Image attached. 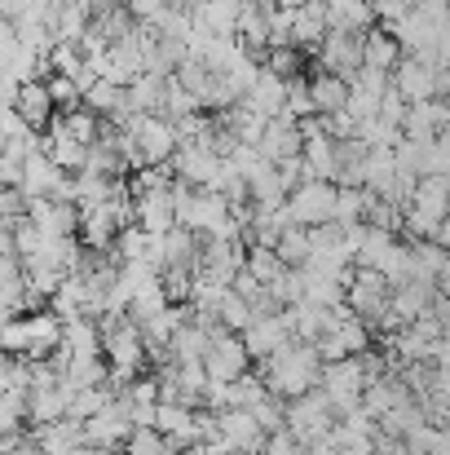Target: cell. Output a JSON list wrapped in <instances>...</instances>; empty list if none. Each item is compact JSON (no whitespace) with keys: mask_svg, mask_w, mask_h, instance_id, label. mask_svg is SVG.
Instances as JSON below:
<instances>
[{"mask_svg":"<svg viewBox=\"0 0 450 455\" xmlns=\"http://www.w3.org/2000/svg\"><path fill=\"white\" fill-rule=\"evenodd\" d=\"M322 354H318V345L313 340H292L288 349H279L274 358H265L261 363V376H265V389L270 394H279V398H300V394H309V389H318L322 385Z\"/></svg>","mask_w":450,"mask_h":455,"instance_id":"obj_1","label":"cell"},{"mask_svg":"<svg viewBox=\"0 0 450 455\" xmlns=\"http://www.w3.org/2000/svg\"><path fill=\"white\" fill-rule=\"evenodd\" d=\"M102 331H107L111 380H115V385L138 380V371L146 367V358H150L146 336H142V323H133L129 314H111V318H102Z\"/></svg>","mask_w":450,"mask_h":455,"instance_id":"obj_2","label":"cell"},{"mask_svg":"<svg viewBox=\"0 0 450 455\" xmlns=\"http://www.w3.org/2000/svg\"><path fill=\"white\" fill-rule=\"evenodd\" d=\"M62 331H67V323H62L53 309L27 314V318H9V323H4V349H9V354H27L31 363H44V358L58 354Z\"/></svg>","mask_w":450,"mask_h":455,"instance_id":"obj_3","label":"cell"},{"mask_svg":"<svg viewBox=\"0 0 450 455\" xmlns=\"http://www.w3.org/2000/svg\"><path fill=\"white\" fill-rule=\"evenodd\" d=\"M344 305L353 314H362L371 327H384V314L393 309V283H389V275L384 270H371V266H358Z\"/></svg>","mask_w":450,"mask_h":455,"instance_id":"obj_4","label":"cell"},{"mask_svg":"<svg viewBox=\"0 0 450 455\" xmlns=\"http://www.w3.org/2000/svg\"><path fill=\"white\" fill-rule=\"evenodd\" d=\"M288 429L296 434L300 443L327 438V434L336 429V403H331V394H327L322 385L288 403Z\"/></svg>","mask_w":450,"mask_h":455,"instance_id":"obj_5","label":"cell"},{"mask_svg":"<svg viewBox=\"0 0 450 455\" xmlns=\"http://www.w3.org/2000/svg\"><path fill=\"white\" fill-rule=\"evenodd\" d=\"M442 336H446V327L438 323V314H424V318L402 323L398 331H389V354L398 363H433Z\"/></svg>","mask_w":450,"mask_h":455,"instance_id":"obj_6","label":"cell"},{"mask_svg":"<svg viewBox=\"0 0 450 455\" xmlns=\"http://www.w3.org/2000/svg\"><path fill=\"white\" fill-rule=\"evenodd\" d=\"M336 204H340V186H336V181H318V177L300 181L296 190L288 195L292 221H296V226H309V230L336 221Z\"/></svg>","mask_w":450,"mask_h":455,"instance_id":"obj_7","label":"cell"},{"mask_svg":"<svg viewBox=\"0 0 450 455\" xmlns=\"http://www.w3.org/2000/svg\"><path fill=\"white\" fill-rule=\"evenodd\" d=\"M217 434L230 443V451H248V455H261L265 451V438H270V429L257 420L252 407H225V411H217Z\"/></svg>","mask_w":450,"mask_h":455,"instance_id":"obj_8","label":"cell"},{"mask_svg":"<svg viewBox=\"0 0 450 455\" xmlns=\"http://www.w3.org/2000/svg\"><path fill=\"white\" fill-rule=\"evenodd\" d=\"M318 67L322 71H331V76H344V80H353L362 67H367V58H362V31H327V40L318 44Z\"/></svg>","mask_w":450,"mask_h":455,"instance_id":"obj_9","label":"cell"},{"mask_svg":"<svg viewBox=\"0 0 450 455\" xmlns=\"http://www.w3.org/2000/svg\"><path fill=\"white\" fill-rule=\"evenodd\" d=\"M248 363H252V349H248V340L239 336V331H217L212 336V349H208V358H203V367H208V376L212 380H239V376H248Z\"/></svg>","mask_w":450,"mask_h":455,"instance_id":"obj_10","label":"cell"},{"mask_svg":"<svg viewBox=\"0 0 450 455\" xmlns=\"http://www.w3.org/2000/svg\"><path fill=\"white\" fill-rule=\"evenodd\" d=\"M221 168H225V155H217V147H203V142H181V151L172 155V172L190 186H217L221 181Z\"/></svg>","mask_w":450,"mask_h":455,"instance_id":"obj_11","label":"cell"},{"mask_svg":"<svg viewBox=\"0 0 450 455\" xmlns=\"http://www.w3.org/2000/svg\"><path fill=\"white\" fill-rule=\"evenodd\" d=\"M9 111H18L31 129H49L58 120V102L49 93L44 80H27V84H13L9 89Z\"/></svg>","mask_w":450,"mask_h":455,"instance_id":"obj_12","label":"cell"},{"mask_svg":"<svg viewBox=\"0 0 450 455\" xmlns=\"http://www.w3.org/2000/svg\"><path fill=\"white\" fill-rule=\"evenodd\" d=\"M133 416L120 407V403H111V407H102L98 416H89L84 420V443L89 447H98V451H111V447H124L129 438H133Z\"/></svg>","mask_w":450,"mask_h":455,"instance_id":"obj_13","label":"cell"},{"mask_svg":"<svg viewBox=\"0 0 450 455\" xmlns=\"http://www.w3.org/2000/svg\"><path fill=\"white\" fill-rule=\"evenodd\" d=\"M243 340H248V349H252V358H274L279 349H288L292 340H296V331H292V323H288V314H261L248 331H239Z\"/></svg>","mask_w":450,"mask_h":455,"instance_id":"obj_14","label":"cell"},{"mask_svg":"<svg viewBox=\"0 0 450 455\" xmlns=\"http://www.w3.org/2000/svg\"><path fill=\"white\" fill-rule=\"evenodd\" d=\"M393 84H398V93L407 102H429V98H438V67L415 58V53H407L398 62V71H393Z\"/></svg>","mask_w":450,"mask_h":455,"instance_id":"obj_15","label":"cell"},{"mask_svg":"<svg viewBox=\"0 0 450 455\" xmlns=\"http://www.w3.org/2000/svg\"><path fill=\"white\" fill-rule=\"evenodd\" d=\"M261 155H265L270 164H283V159H296V155H304V133H300L296 116H274V120L265 124Z\"/></svg>","mask_w":450,"mask_h":455,"instance_id":"obj_16","label":"cell"},{"mask_svg":"<svg viewBox=\"0 0 450 455\" xmlns=\"http://www.w3.org/2000/svg\"><path fill=\"white\" fill-rule=\"evenodd\" d=\"M177 186V181H172ZM163 186V190H150L138 195V226H146L150 235H168L172 226H181V212H177V190Z\"/></svg>","mask_w":450,"mask_h":455,"instance_id":"obj_17","label":"cell"},{"mask_svg":"<svg viewBox=\"0 0 450 455\" xmlns=\"http://www.w3.org/2000/svg\"><path fill=\"white\" fill-rule=\"evenodd\" d=\"M62 349L71 358H107V331H102V318H67V331H62Z\"/></svg>","mask_w":450,"mask_h":455,"instance_id":"obj_18","label":"cell"},{"mask_svg":"<svg viewBox=\"0 0 450 455\" xmlns=\"http://www.w3.org/2000/svg\"><path fill=\"white\" fill-rule=\"evenodd\" d=\"M120 217H115V208H111V199L107 204H93V208H84V217H80V239H84V248H98V252H111L115 248V239H120Z\"/></svg>","mask_w":450,"mask_h":455,"instance_id":"obj_19","label":"cell"},{"mask_svg":"<svg viewBox=\"0 0 450 455\" xmlns=\"http://www.w3.org/2000/svg\"><path fill=\"white\" fill-rule=\"evenodd\" d=\"M67 177H71V172H62V168L49 159V151H31L27 155V168H22V190H27L31 199H53Z\"/></svg>","mask_w":450,"mask_h":455,"instance_id":"obj_20","label":"cell"},{"mask_svg":"<svg viewBox=\"0 0 450 455\" xmlns=\"http://www.w3.org/2000/svg\"><path fill=\"white\" fill-rule=\"evenodd\" d=\"M288 93H292V80L265 67V71L257 76V84H252L248 102H252L265 120H274V116H288Z\"/></svg>","mask_w":450,"mask_h":455,"instance_id":"obj_21","label":"cell"},{"mask_svg":"<svg viewBox=\"0 0 450 455\" xmlns=\"http://www.w3.org/2000/svg\"><path fill=\"white\" fill-rule=\"evenodd\" d=\"M362 58H367V67L393 76L398 62L407 58V49H402V40H398L389 27H371V31H362Z\"/></svg>","mask_w":450,"mask_h":455,"instance_id":"obj_22","label":"cell"},{"mask_svg":"<svg viewBox=\"0 0 450 455\" xmlns=\"http://www.w3.org/2000/svg\"><path fill=\"white\" fill-rule=\"evenodd\" d=\"M433 305H438V283L411 279L407 288H393V318H398V327H402V323H415V318H424V314H433Z\"/></svg>","mask_w":450,"mask_h":455,"instance_id":"obj_23","label":"cell"},{"mask_svg":"<svg viewBox=\"0 0 450 455\" xmlns=\"http://www.w3.org/2000/svg\"><path fill=\"white\" fill-rule=\"evenodd\" d=\"M336 309H340V305H336ZM336 309H331V305H318V301H300V305H288L283 314H288V323H292L296 340H318V336H327V331H331Z\"/></svg>","mask_w":450,"mask_h":455,"instance_id":"obj_24","label":"cell"},{"mask_svg":"<svg viewBox=\"0 0 450 455\" xmlns=\"http://www.w3.org/2000/svg\"><path fill=\"white\" fill-rule=\"evenodd\" d=\"M331 31V18H327V4H300L292 9V44L296 49H318Z\"/></svg>","mask_w":450,"mask_h":455,"instance_id":"obj_25","label":"cell"},{"mask_svg":"<svg viewBox=\"0 0 450 455\" xmlns=\"http://www.w3.org/2000/svg\"><path fill=\"white\" fill-rule=\"evenodd\" d=\"M44 151H49V159H53L62 172H84V168H89V155H93V147H84V142H80V138H71L67 129L49 124Z\"/></svg>","mask_w":450,"mask_h":455,"instance_id":"obj_26","label":"cell"},{"mask_svg":"<svg viewBox=\"0 0 450 455\" xmlns=\"http://www.w3.org/2000/svg\"><path fill=\"white\" fill-rule=\"evenodd\" d=\"M300 159H304V177H318V181H336L340 186V155H336V138L331 133L309 138Z\"/></svg>","mask_w":450,"mask_h":455,"instance_id":"obj_27","label":"cell"},{"mask_svg":"<svg viewBox=\"0 0 450 455\" xmlns=\"http://www.w3.org/2000/svg\"><path fill=\"white\" fill-rule=\"evenodd\" d=\"M163 102H168V76L146 71L142 80L129 84V116H163Z\"/></svg>","mask_w":450,"mask_h":455,"instance_id":"obj_28","label":"cell"},{"mask_svg":"<svg viewBox=\"0 0 450 455\" xmlns=\"http://www.w3.org/2000/svg\"><path fill=\"white\" fill-rule=\"evenodd\" d=\"M327 18L336 31H371L375 27V0H327Z\"/></svg>","mask_w":450,"mask_h":455,"instance_id":"obj_29","label":"cell"},{"mask_svg":"<svg viewBox=\"0 0 450 455\" xmlns=\"http://www.w3.org/2000/svg\"><path fill=\"white\" fill-rule=\"evenodd\" d=\"M309 89H313V107H318V116H336V111H344V107H349V93H353V84H349L344 76H331V71H318V76L309 80Z\"/></svg>","mask_w":450,"mask_h":455,"instance_id":"obj_30","label":"cell"},{"mask_svg":"<svg viewBox=\"0 0 450 455\" xmlns=\"http://www.w3.org/2000/svg\"><path fill=\"white\" fill-rule=\"evenodd\" d=\"M288 195H292V186L283 181V172H279V164H261L257 172H252V204H261V208H283L288 204Z\"/></svg>","mask_w":450,"mask_h":455,"instance_id":"obj_31","label":"cell"},{"mask_svg":"<svg viewBox=\"0 0 450 455\" xmlns=\"http://www.w3.org/2000/svg\"><path fill=\"white\" fill-rule=\"evenodd\" d=\"M212 336H217V331H208L203 323L186 318V323L177 327V336H172V354H177V363H203L208 349H212Z\"/></svg>","mask_w":450,"mask_h":455,"instance_id":"obj_32","label":"cell"},{"mask_svg":"<svg viewBox=\"0 0 450 455\" xmlns=\"http://www.w3.org/2000/svg\"><path fill=\"white\" fill-rule=\"evenodd\" d=\"M239 13H243V0H199L194 4V22L212 27L217 36H239Z\"/></svg>","mask_w":450,"mask_h":455,"instance_id":"obj_33","label":"cell"},{"mask_svg":"<svg viewBox=\"0 0 450 455\" xmlns=\"http://www.w3.org/2000/svg\"><path fill=\"white\" fill-rule=\"evenodd\" d=\"M411 257H415V279L420 283H438L450 270V252L438 239H411Z\"/></svg>","mask_w":450,"mask_h":455,"instance_id":"obj_34","label":"cell"},{"mask_svg":"<svg viewBox=\"0 0 450 455\" xmlns=\"http://www.w3.org/2000/svg\"><path fill=\"white\" fill-rule=\"evenodd\" d=\"M58 129H67L71 138H80L84 147H93V142H102V133H107V120L93 111V107H71V111H58V120H53Z\"/></svg>","mask_w":450,"mask_h":455,"instance_id":"obj_35","label":"cell"},{"mask_svg":"<svg viewBox=\"0 0 450 455\" xmlns=\"http://www.w3.org/2000/svg\"><path fill=\"white\" fill-rule=\"evenodd\" d=\"M393 248H398L393 230H375V226H367V235H362V243H358L353 266H371V270H380V266H384V257H389Z\"/></svg>","mask_w":450,"mask_h":455,"instance_id":"obj_36","label":"cell"},{"mask_svg":"<svg viewBox=\"0 0 450 455\" xmlns=\"http://www.w3.org/2000/svg\"><path fill=\"white\" fill-rule=\"evenodd\" d=\"M84 301H89V288H84V279L80 275H67V283L49 297V305H53V314L67 323V318H80L84 314Z\"/></svg>","mask_w":450,"mask_h":455,"instance_id":"obj_37","label":"cell"},{"mask_svg":"<svg viewBox=\"0 0 450 455\" xmlns=\"http://www.w3.org/2000/svg\"><path fill=\"white\" fill-rule=\"evenodd\" d=\"M367 204H371V190L367 186H340V204H336V221L340 226H367Z\"/></svg>","mask_w":450,"mask_h":455,"instance_id":"obj_38","label":"cell"},{"mask_svg":"<svg viewBox=\"0 0 450 455\" xmlns=\"http://www.w3.org/2000/svg\"><path fill=\"white\" fill-rule=\"evenodd\" d=\"M283 270H288V261L279 257V248H270V243H252V248H248V275L261 279L265 288H270Z\"/></svg>","mask_w":450,"mask_h":455,"instance_id":"obj_39","label":"cell"},{"mask_svg":"<svg viewBox=\"0 0 450 455\" xmlns=\"http://www.w3.org/2000/svg\"><path fill=\"white\" fill-rule=\"evenodd\" d=\"M279 257L288 261V266H309L313 261V230L309 226H288L283 230V239H279Z\"/></svg>","mask_w":450,"mask_h":455,"instance_id":"obj_40","label":"cell"},{"mask_svg":"<svg viewBox=\"0 0 450 455\" xmlns=\"http://www.w3.org/2000/svg\"><path fill=\"white\" fill-rule=\"evenodd\" d=\"M150 243H154V235H150L146 226H124L111 252H115V261H120V266H129V261H146Z\"/></svg>","mask_w":450,"mask_h":455,"instance_id":"obj_41","label":"cell"},{"mask_svg":"<svg viewBox=\"0 0 450 455\" xmlns=\"http://www.w3.org/2000/svg\"><path fill=\"white\" fill-rule=\"evenodd\" d=\"M124 447H129V455H177V443L163 429H154V425H138Z\"/></svg>","mask_w":450,"mask_h":455,"instance_id":"obj_42","label":"cell"},{"mask_svg":"<svg viewBox=\"0 0 450 455\" xmlns=\"http://www.w3.org/2000/svg\"><path fill=\"white\" fill-rule=\"evenodd\" d=\"M221 323H225V331H248L252 323H257V305L248 301L243 292H225V301H221Z\"/></svg>","mask_w":450,"mask_h":455,"instance_id":"obj_43","label":"cell"},{"mask_svg":"<svg viewBox=\"0 0 450 455\" xmlns=\"http://www.w3.org/2000/svg\"><path fill=\"white\" fill-rule=\"evenodd\" d=\"M49 84V93H53V102H58V111H71V107H84V89H80V80H71V76H49L44 80Z\"/></svg>","mask_w":450,"mask_h":455,"instance_id":"obj_44","label":"cell"},{"mask_svg":"<svg viewBox=\"0 0 450 455\" xmlns=\"http://www.w3.org/2000/svg\"><path fill=\"white\" fill-rule=\"evenodd\" d=\"M252 411H257V420H261L270 434L288 429V398H279V394H265V398H261Z\"/></svg>","mask_w":450,"mask_h":455,"instance_id":"obj_45","label":"cell"},{"mask_svg":"<svg viewBox=\"0 0 450 455\" xmlns=\"http://www.w3.org/2000/svg\"><path fill=\"white\" fill-rule=\"evenodd\" d=\"M380 102H384V93H367V89H358L353 84V93H349V116L358 120V124H367V120H375L380 116Z\"/></svg>","mask_w":450,"mask_h":455,"instance_id":"obj_46","label":"cell"},{"mask_svg":"<svg viewBox=\"0 0 450 455\" xmlns=\"http://www.w3.org/2000/svg\"><path fill=\"white\" fill-rule=\"evenodd\" d=\"M265 67H270V71H279V76H288V80H296L300 49L296 44H274V49H270V58H265Z\"/></svg>","mask_w":450,"mask_h":455,"instance_id":"obj_47","label":"cell"},{"mask_svg":"<svg viewBox=\"0 0 450 455\" xmlns=\"http://www.w3.org/2000/svg\"><path fill=\"white\" fill-rule=\"evenodd\" d=\"M288 116H318V107H313V89H309V80H292V93H288Z\"/></svg>","mask_w":450,"mask_h":455,"instance_id":"obj_48","label":"cell"},{"mask_svg":"<svg viewBox=\"0 0 450 455\" xmlns=\"http://www.w3.org/2000/svg\"><path fill=\"white\" fill-rule=\"evenodd\" d=\"M261 455H304V443H300L292 429H279V434L265 438V451Z\"/></svg>","mask_w":450,"mask_h":455,"instance_id":"obj_49","label":"cell"},{"mask_svg":"<svg viewBox=\"0 0 450 455\" xmlns=\"http://www.w3.org/2000/svg\"><path fill=\"white\" fill-rule=\"evenodd\" d=\"M304 455H340V443H336V429H331L327 438H313V443H304Z\"/></svg>","mask_w":450,"mask_h":455,"instance_id":"obj_50","label":"cell"},{"mask_svg":"<svg viewBox=\"0 0 450 455\" xmlns=\"http://www.w3.org/2000/svg\"><path fill=\"white\" fill-rule=\"evenodd\" d=\"M22 13H27V0H0V18L4 22H18Z\"/></svg>","mask_w":450,"mask_h":455,"instance_id":"obj_51","label":"cell"},{"mask_svg":"<svg viewBox=\"0 0 450 455\" xmlns=\"http://www.w3.org/2000/svg\"><path fill=\"white\" fill-rule=\"evenodd\" d=\"M438 98H446V102H450V62H442V67H438Z\"/></svg>","mask_w":450,"mask_h":455,"instance_id":"obj_52","label":"cell"},{"mask_svg":"<svg viewBox=\"0 0 450 455\" xmlns=\"http://www.w3.org/2000/svg\"><path fill=\"white\" fill-rule=\"evenodd\" d=\"M433 363L442 367V371H450V331L442 336V345H438V354H433Z\"/></svg>","mask_w":450,"mask_h":455,"instance_id":"obj_53","label":"cell"},{"mask_svg":"<svg viewBox=\"0 0 450 455\" xmlns=\"http://www.w3.org/2000/svg\"><path fill=\"white\" fill-rule=\"evenodd\" d=\"M433 314H438V323L450 331V297H438V305H433Z\"/></svg>","mask_w":450,"mask_h":455,"instance_id":"obj_54","label":"cell"},{"mask_svg":"<svg viewBox=\"0 0 450 455\" xmlns=\"http://www.w3.org/2000/svg\"><path fill=\"white\" fill-rule=\"evenodd\" d=\"M438 243H442V248H446V252H450V217H446V221H442V230H438Z\"/></svg>","mask_w":450,"mask_h":455,"instance_id":"obj_55","label":"cell"},{"mask_svg":"<svg viewBox=\"0 0 450 455\" xmlns=\"http://www.w3.org/2000/svg\"><path fill=\"white\" fill-rule=\"evenodd\" d=\"M402 4H407V9H415V4H424V0H402Z\"/></svg>","mask_w":450,"mask_h":455,"instance_id":"obj_56","label":"cell"},{"mask_svg":"<svg viewBox=\"0 0 450 455\" xmlns=\"http://www.w3.org/2000/svg\"><path fill=\"white\" fill-rule=\"evenodd\" d=\"M313 4H327V0H313Z\"/></svg>","mask_w":450,"mask_h":455,"instance_id":"obj_57","label":"cell"},{"mask_svg":"<svg viewBox=\"0 0 450 455\" xmlns=\"http://www.w3.org/2000/svg\"><path fill=\"white\" fill-rule=\"evenodd\" d=\"M234 455H248V451H234Z\"/></svg>","mask_w":450,"mask_h":455,"instance_id":"obj_58","label":"cell"}]
</instances>
